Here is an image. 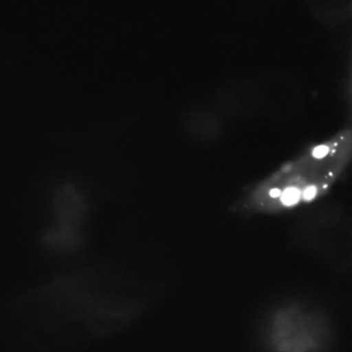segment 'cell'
<instances>
[{"instance_id": "cell-3", "label": "cell", "mask_w": 352, "mask_h": 352, "mask_svg": "<svg viewBox=\"0 0 352 352\" xmlns=\"http://www.w3.org/2000/svg\"><path fill=\"white\" fill-rule=\"evenodd\" d=\"M52 211L55 223L43 234V248L58 256L80 252L85 244L82 223L87 211L83 193L71 183L60 185L53 192Z\"/></svg>"}, {"instance_id": "cell-2", "label": "cell", "mask_w": 352, "mask_h": 352, "mask_svg": "<svg viewBox=\"0 0 352 352\" xmlns=\"http://www.w3.org/2000/svg\"><path fill=\"white\" fill-rule=\"evenodd\" d=\"M263 339L269 352H325L331 341V327L318 309L288 302L270 313Z\"/></svg>"}, {"instance_id": "cell-1", "label": "cell", "mask_w": 352, "mask_h": 352, "mask_svg": "<svg viewBox=\"0 0 352 352\" xmlns=\"http://www.w3.org/2000/svg\"><path fill=\"white\" fill-rule=\"evenodd\" d=\"M350 152L351 133L341 131L256 185L241 201L240 209L250 213H273L316 199L343 170Z\"/></svg>"}]
</instances>
